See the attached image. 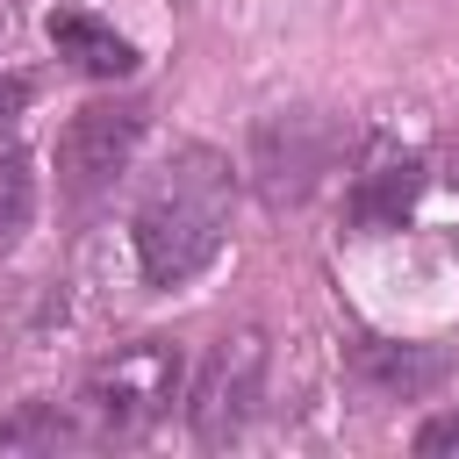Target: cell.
<instances>
[{"label": "cell", "instance_id": "10", "mask_svg": "<svg viewBox=\"0 0 459 459\" xmlns=\"http://www.w3.org/2000/svg\"><path fill=\"white\" fill-rule=\"evenodd\" d=\"M416 452H423V459H437V452H459V416H430V423L416 430Z\"/></svg>", "mask_w": 459, "mask_h": 459}, {"label": "cell", "instance_id": "2", "mask_svg": "<svg viewBox=\"0 0 459 459\" xmlns=\"http://www.w3.org/2000/svg\"><path fill=\"white\" fill-rule=\"evenodd\" d=\"M179 380H186V351L179 337H129L115 344L86 387H79V423L93 445H129L143 437L172 402H179Z\"/></svg>", "mask_w": 459, "mask_h": 459}, {"label": "cell", "instance_id": "3", "mask_svg": "<svg viewBox=\"0 0 459 459\" xmlns=\"http://www.w3.org/2000/svg\"><path fill=\"white\" fill-rule=\"evenodd\" d=\"M265 330H222L215 344H208V359H201V373H194V387H186V430H194V445H230V437H244V423L258 416V394H265Z\"/></svg>", "mask_w": 459, "mask_h": 459}, {"label": "cell", "instance_id": "5", "mask_svg": "<svg viewBox=\"0 0 459 459\" xmlns=\"http://www.w3.org/2000/svg\"><path fill=\"white\" fill-rule=\"evenodd\" d=\"M143 143V100H86L57 136V179L72 201L108 194Z\"/></svg>", "mask_w": 459, "mask_h": 459}, {"label": "cell", "instance_id": "6", "mask_svg": "<svg viewBox=\"0 0 459 459\" xmlns=\"http://www.w3.org/2000/svg\"><path fill=\"white\" fill-rule=\"evenodd\" d=\"M416 194H423V165H416L409 151H394V143H373V151L359 158V172H351V222L394 230V222L416 208Z\"/></svg>", "mask_w": 459, "mask_h": 459}, {"label": "cell", "instance_id": "4", "mask_svg": "<svg viewBox=\"0 0 459 459\" xmlns=\"http://www.w3.org/2000/svg\"><path fill=\"white\" fill-rule=\"evenodd\" d=\"M344 136L323 108H280L251 129V172H258V194L273 208H294L323 186V172L337 165Z\"/></svg>", "mask_w": 459, "mask_h": 459}, {"label": "cell", "instance_id": "9", "mask_svg": "<svg viewBox=\"0 0 459 459\" xmlns=\"http://www.w3.org/2000/svg\"><path fill=\"white\" fill-rule=\"evenodd\" d=\"M36 222V158L22 143H0V258L29 237Z\"/></svg>", "mask_w": 459, "mask_h": 459}, {"label": "cell", "instance_id": "1", "mask_svg": "<svg viewBox=\"0 0 459 459\" xmlns=\"http://www.w3.org/2000/svg\"><path fill=\"white\" fill-rule=\"evenodd\" d=\"M230 201H237L230 158L208 151V143H186L158 172V186L136 201V222H129L143 280L151 287H186L201 265H215V251L230 237Z\"/></svg>", "mask_w": 459, "mask_h": 459}, {"label": "cell", "instance_id": "8", "mask_svg": "<svg viewBox=\"0 0 459 459\" xmlns=\"http://www.w3.org/2000/svg\"><path fill=\"white\" fill-rule=\"evenodd\" d=\"M79 437H86V423H72L57 402H14L0 416V459H14V452H65Z\"/></svg>", "mask_w": 459, "mask_h": 459}, {"label": "cell", "instance_id": "7", "mask_svg": "<svg viewBox=\"0 0 459 459\" xmlns=\"http://www.w3.org/2000/svg\"><path fill=\"white\" fill-rule=\"evenodd\" d=\"M50 50H57L65 65H79L86 79H129V72H136V43H129L115 22L86 14V7H57V14H50Z\"/></svg>", "mask_w": 459, "mask_h": 459}, {"label": "cell", "instance_id": "11", "mask_svg": "<svg viewBox=\"0 0 459 459\" xmlns=\"http://www.w3.org/2000/svg\"><path fill=\"white\" fill-rule=\"evenodd\" d=\"M22 108H29V79H0V143H7V129L22 122Z\"/></svg>", "mask_w": 459, "mask_h": 459}]
</instances>
